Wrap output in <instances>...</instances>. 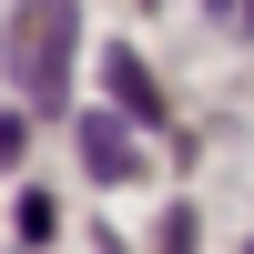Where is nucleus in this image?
<instances>
[{
    "label": "nucleus",
    "instance_id": "nucleus-2",
    "mask_svg": "<svg viewBox=\"0 0 254 254\" xmlns=\"http://www.w3.org/2000/svg\"><path fill=\"white\" fill-rule=\"evenodd\" d=\"M81 153H92V173H102V183H122V173H142V153H132V132H122V122H102V112L81 122Z\"/></svg>",
    "mask_w": 254,
    "mask_h": 254
},
{
    "label": "nucleus",
    "instance_id": "nucleus-1",
    "mask_svg": "<svg viewBox=\"0 0 254 254\" xmlns=\"http://www.w3.org/2000/svg\"><path fill=\"white\" fill-rule=\"evenodd\" d=\"M71 0H20L10 10V41H0V61H10V81L31 102H61V81H71Z\"/></svg>",
    "mask_w": 254,
    "mask_h": 254
},
{
    "label": "nucleus",
    "instance_id": "nucleus-3",
    "mask_svg": "<svg viewBox=\"0 0 254 254\" xmlns=\"http://www.w3.org/2000/svg\"><path fill=\"white\" fill-rule=\"evenodd\" d=\"M163 254H193V214H173V224H163Z\"/></svg>",
    "mask_w": 254,
    "mask_h": 254
}]
</instances>
